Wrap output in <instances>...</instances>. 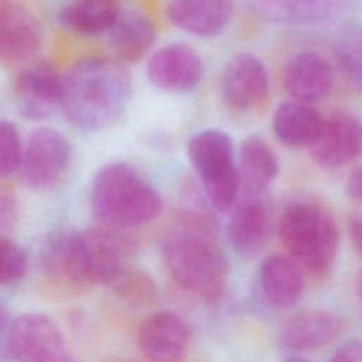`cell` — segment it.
I'll use <instances>...</instances> for the list:
<instances>
[{"label":"cell","instance_id":"obj_1","mask_svg":"<svg viewBox=\"0 0 362 362\" xmlns=\"http://www.w3.org/2000/svg\"><path fill=\"white\" fill-rule=\"evenodd\" d=\"M161 255L170 276L185 293L206 304L222 298L229 263L214 235L212 218L201 205L187 208L182 223L165 235Z\"/></svg>","mask_w":362,"mask_h":362},{"label":"cell","instance_id":"obj_2","mask_svg":"<svg viewBox=\"0 0 362 362\" xmlns=\"http://www.w3.org/2000/svg\"><path fill=\"white\" fill-rule=\"evenodd\" d=\"M130 93L132 78L123 62L89 57L62 76L61 112L76 129L103 130L122 116Z\"/></svg>","mask_w":362,"mask_h":362},{"label":"cell","instance_id":"obj_3","mask_svg":"<svg viewBox=\"0 0 362 362\" xmlns=\"http://www.w3.org/2000/svg\"><path fill=\"white\" fill-rule=\"evenodd\" d=\"M90 209L100 225L123 230L154 221L163 211V199L134 167L115 161L96 173Z\"/></svg>","mask_w":362,"mask_h":362},{"label":"cell","instance_id":"obj_4","mask_svg":"<svg viewBox=\"0 0 362 362\" xmlns=\"http://www.w3.org/2000/svg\"><path fill=\"white\" fill-rule=\"evenodd\" d=\"M279 238L290 257L314 274L331 270L339 229L334 215L314 201H294L284 208L277 223Z\"/></svg>","mask_w":362,"mask_h":362},{"label":"cell","instance_id":"obj_5","mask_svg":"<svg viewBox=\"0 0 362 362\" xmlns=\"http://www.w3.org/2000/svg\"><path fill=\"white\" fill-rule=\"evenodd\" d=\"M187 156L209 206L218 212L229 211L240 192L229 134L219 129H204L188 140Z\"/></svg>","mask_w":362,"mask_h":362},{"label":"cell","instance_id":"obj_6","mask_svg":"<svg viewBox=\"0 0 362 362\" xmlns=\"http://www.w3.org/2000/svg\"><path fill=\"white\" fill-rule=\"evenodd\" d=\"M40 272L44 283L57 294L86 293L95 284V279L82 233L57 230L48 235L40 253Z\"/></svg>","mask_w":362,"mask_h":362},{"label":"cell","instance_id":"obj_7","mask_svg":"<svg viewBox=\"0 0 362 362\" xmlns=\"http://www.w3.org/2000/svg\"><path fill=\"white\" fill-rule=\"evenodd\" d=\"M7 349L17 362H79L57 324L38 313L23 314L11 321Z\"/></svg>","mask_w":362,"mask_h":362},{"label":"cell","instance_id":"obj_8","mask_svg":"<svg viewBox=\"0 0 362 362\" xmlns=\"http://www.w3.org/2000/svg\"><path fill=\"white\" fill-rule=\"evenodd\" d=\"M71 156L68 139L57 129L42 126L28 134L18 171L30 187L47 189L64 178Z\"/></svg>","mask_w":362,"mask_h":362},{"label":"cell","instance_id":"obj_9","mask_svg":"<svg viewBox=\"0 0 362 362\" xmlns=\"http://www.w3.org/2000/svg\"><path fill=\"white\" fill-rule=\"evenodd\" d=\"M18 113L31 122L51 117L61 110L62 76L45 62H35L23 68L14 83Z\"/></svg>","mask_w":362,"mask_h":362},{"label":"cell","instance_id":"obj_10","mask_svg":"<svg viewBox=\"0 0 362 362\" xmlns=\"http://www.w3.org/2000/svg\"><path fill=\"white\" fill-rule=\"evenodd\" d=\"M308 150L313 160L327 170H338L356 161L362 157V120L345 112L324 117Z\"/></svg>","mask_w":362,"mask_h":362},{"label":"cell","instance_id":"obj_11","mask_svg":"<svg viewBox=\"0 0 362 362\" xmlns=\"http://www.w3.org/2000/svg\"><path fill=\"white\" fill-rule=\"evenodd\" d=\"M44 31L37 16L17 0H0V62H27L40 51Z\"/></svg>","mask_w":362,"mask_h":362},{"label":"cell","instance_id":"obj_12","mask_svg":"<svg viewBox=\"0 0 362 362\" xmlns=\"http://www.w3.org/2000/svg\"><path fill=\"white\" fill-rule=\"evenodd\" d=\"M146 74L150 83L161 90L187 92L201 82L204 64L191 45L171 42L150 55Z\"/></svg>","mask_w":362,"mask_h":362},{"label":"cell","instance_id":"obj_13","mask_svg":"<svg viewBox=\"0 0 362 362\" xmlns=\"http://www.w3.org/2000/svg\"><path fill=\"white\" fill-rule=\"evenodd\" d=\"M221 89L225 102L242 112L260 107L269 96V75L263 62L253 54L233 55L222 72Z\"/></svg>","mask_w":362,"mask_h":362},{"label":"cell","instance_id":"obj_14","mask_svg":"<svg viewBox=\"0 0 362 362\" xmlns=\"http://www.w3.org/2000/svg\"><path fill=\"white\" fill-rule=\"evenodd\" d=\"M81 233L95 283L110 284L123 270L132 266L137 245L122 229L102 225Z\"/></svg>","mask_w":362,"mask_h":362},{"label":"cell","instance_id":"obj_15","mask_svg":"<svg viewBox=\"0 0 362 362\" xmlns=\"http://www.w3.org/2000/svg\"><path fill=\"white\" fill-rule=\"evenodd\" d=\"M191 339L185 320L173 311L148 315L137 332V345L150 362H181Z\"/></svg>","mask_w":362,"mask_h":362},{"label":"cell","instance_id":"obj_16","mask_svg":"<svg viewBox=\"0 0 362 362\" xmlns=\"http://www.w3.org/2000/svg\"><path fill=\"white\" fill-rule=\"evenodd\" d=\"M226 235L233 250L243 256L257 255L270 236L272 211L264 195H243L230 208Z\"/></svg>","mask_w":362,"mask_h":362},{"label":"cell","instance_id":"obj_17","mask_svg":"<svg viewBox=\"0 0 362 362\" xmlns=\"http://www.w3.org/2000/svg\"><path fill=\"white\" fill-rule=\"evenodd\" d=\"M334 74L329 62L314 51L296 54L283 72V86L291 100L313 105L331 92Z\"/></svg>","mask_w":362,"mask_h":362},{"label":"cell","instance_id":"obj_18","mask_svg":"<svg viewBox=\"0 0 362 362\" xmlns=\"http://www.w3.org/2000/svg\"><path fill=\"white\" fill-rule=\"evenodd\" d=\"M233 0H167L165 14L173 25L195 37H215L232 20Z\"/></svg>","mask_w":362,"mask_h":362},{"label":"cell","instance_id":"obj_19","mask_svg":"<svg viewBox=\"0 0 362 362\" xmlns=\"http://www.w3.org/2000/svg\"><path fill=\"white\" fill-rule=\"evenodd\" d=\"M341 318L327 310H305L293 315L281 328L280 342L293 351L325 346L341 332Z\"/></svg>","mask_w":362,"mask_h":362},{"label":"cell","instance_id":"obj_20","mask_svg":"<svg viewBox=\"0 0 362 362\" xmlns=\"http://www.w3.org/2000/svg\"><path fill=\"white\" fill-rule=\"evenodd\" d=\"M259 281L263 297L276 308L294 305L304 291L301 266L284 255H272L262 262Z\"/></svg>","mask_w":362,"mask_h":362},{"label":"cell","instance_id":"obj_21","mask_svg":"<svg viewBox=\"0 0 362 362\" xmlns=\"http://www.w3.org/2000/svg\"><path fill=\"white\" fill-rule=\"evenodd\" d=\"M236 167L243 195H264L279 175V158L259 136H250L242 141Z\"/></svg>","mask_w":362,"mask_h":362},{"label":"cell","instance_id":"obj_22","mask_svg":"<svg viewBox=\"0 0 362 362\" xmlns=\"http://www.w3.org/2000/svg\"><path fill=\"white\" fill-rule=\"evenodd\" d=\"M324 117L313 105L297 100L280 103L272 116V130L280 144L290 148H310L315 141Z\"/></svg>","mask_w":362,"mask_h":362},{"label":"cell","instance_id":"obj_23","mask_svg":"<svg viewBox=\"0 0 362 362\" xmlns=\"http://www.w3.org/2000/svg\"><path fill=\"white\" fill-rule=\"evenodd\" d=\"M107 35L115 58L123 64H133L143 59L151 49L156 28L146 14L136 10H122Z\"/></svg>","mask_w":362,"mask_h":362},{"label":"cell","instance_id":"obj_24","mask_svg":"<svg viewBox=\"0 0 362 362\" xmlns=\"http://www.w3.org/2000/svg\"><path fill=\"white\" fill-rule=\"evenodd\" d=\"M345 0H243L257 18L280 24H308L335 14Z\"/></svg>","mask_w":362,"mask_h":362},{"label":"cell","instance_id":"obj_25","mask_svg":"<svg viewBox=\"0 0 362 362\" xmlns=\"http://www.w3.org/2000/svg\"><path fill=\"white\" fill-rule=\"evenodd\" d=\"M120 11L119 0H72L59 10L58 20L74 33L99 35L112 28Z\"/></svg>","mask_w":362,"mask_h":362},{"label":"cell","instance_id":"obj_26","mask_svg":"<svg viewBox=\"0 0 362 362\" xmlns=\"http://www.w3.org/2000/svg\"><path fill=\"white\" fill-rule=\"evenodd\" d=\"M115 294L127 305L143 308L151 305L157 298L154 279L144 270L127 267L110 284Z\"/></svg>","mask_w":362,"mask_h":362},{"label":"cell","instance_id":"obj_27","mask_svg":"<svg viewBox=\"0 0 362 362\" xmlns=\"http://www.w3.org/2000/svg\"><path fill=\"white\" fill-rule=\"evenodd\" d=\"M23 146L17 126L10 120H0V178H7L20 170Z\"/></svg>","mask_w":362,"mask_h":362},{"label":"cell","instance_id":"obj_28","mask_svg":"<svg viewBox=\"0 0 362 362\" xmlns=\"http://www.w3.org/2000/svg\"><path fill=\"white\" fill-rule=\"evenodd\" d=\"M25 270V252L16 242L0 235V286L18 281L24 277Z\"/></svg>","mask_w":362,"mask_h":362},{"label":"cell","instance_id":"obj_29","mask_svg":"<svg viewBox=\"0 0 362 362\" xmlns=\"http://www.w3.org/2000/svg\"><path fill=\"white\" fill-rule=\"evenodd\" d=\"M338 58L351 81L362 89V31L346 34L339 41Z\"/></svg>","mask_w":362,"mask_h":362},{"label":"cell","instance_id":"obj_30","mask_svg":"<svg viewBox=\"0 0 362 362\" xmlns=\"http://www.w3.org/2000/svg\"><path fill=\"white\" fill-rule=\"evenodd\" d=\"M328 362H362V342L355 339L342 345Z\"/></svg>","mask_w":362,"mask_h":362},{"label":"cell","instance_id":"obj_31","mask_svg":"<svg viewBox=\"0 0 362 362\" xmlns=\"http://www.w3.org/2000/svg\"><path fill=\"white\" fill-rule=\"evenodd\" d=\"M348 230H349V238H351L354 247L359 253H362V208L355 209L349 215Z\"/></svg>","mask_w":362,"mask_h":362},{"label":"cell","instance_id":"obj_32","mask_svg":"<svg viewBox=\"0 0 362 362\" xmlns=\"http://www.w3.org/2000/svg\"><path fill=\"white\" fill-rule=\"evenodd\" d=\"M346 192L348 195L361 202L362 204V164H359L358 167H355L352 170V173L349 174L348 180H346Z\"/></svg>","mask_w":362,"mask_h":362},{"label":"cell","instance_id":"obj_33","mask_svg":"<svg viewBox=\"0 0 362 362\" xmlns=\"http://www.w3.org/2000/svg\"><path fill=\"white\" fill-rule=\"evenodd\" d=\"M17 216V208L10 197H0V225H10Z\"/></svg>","mask_w":362,"mask_h":362},{"label":"cell","instance_id":"obj_34","mask_svg":"<svg viewBox=\"0 0 362 362\" xmlns=\"http://www.w3.org/2000/svg\"><path fill=\"white\" fill-rule=\"evenodd\" d=\"M283 362H311V361L304 356H300V355H290Z\"/></svg>","mask_w":362,"mask_h":362},{"label":"cell","instance_id":"obj_35","mask_svg":"<svg viewBox=\"0 0 362 362\" xmlns=\"http://www.w3.org/2000/svg\"><path fill=\"white\" fill-rule=\"evenodd\" d=\"M358 296H359V300L362 303V272H361V274L358 277Z\"/></svg>","mask_w":362,"mask_h":362}]
</instances>
